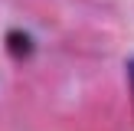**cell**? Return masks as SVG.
<instances>
[{"mask_svg": "<svg viewBox=\"0 0 134 131\" xmlns=\"http://www.w3.org/2000/svg\"><path fill=\"white\" fill-rule=\"evenodd\" d=\"M128 79H131V92H134V59L128 62Z\"/></svg>", "mask_w": 134, "mask_h": 131, "instance_id": "1", "label": "cell"}]
</instances>
